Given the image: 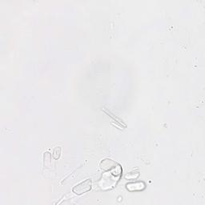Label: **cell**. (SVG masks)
<instances>
[{"instance_id": "cell-1", "label": "cell", "mask_w": 205, "mask_h": 205, "mask_svg": "<svg viewBox=\"0 0 205 205\" xmlns=\"http://www.w3.org/2000/svg\"><path fill=\"white\" fill-rule=\"evenodd\" d=\"M92 185V181L90 179H87L85 181L80 183V184L75 186L72 189V192L77 195H82L83 193H86L87 192L90 191Z\"/></svg>"}, {"instance_id": "cell-2", "label": "cell", "mask_w": 205, "mask_h": 205, "mask_svg": "<svg viewBox=\"0 0 205 205\" xmlns=\"http://www.w3.org/2000/svg\"><path fill=\"white\" fill-rule=\"evenodd\" d=\"M101 168L107 171H114V170H120L121 169L120 165L116 163L115 161L111 159H104L102 160L100 164Z\"/></svg>"}, {"instance_id": "cell-3", "label": "cell", "mask_w": 205, "mask_h": 205, "mask_svg": "<svg viewBox=\"0 0 205 205\" xmlns=\"http://www.w3.org/2000/svg\"><path fill=\"white\" fill-rule=\"evenodd\" d=\"M43 166L46 168H50L51 167V155L48 151L43 154Z\"/></svg>"}, {"instance_id": "cell-4", "label": "cell", "mask_w": 205, "mask_h": 205, "mask_svg": "<svg viewBox=\"0 0 205 205\" xmlns=\"http://www.w3.org/2000/svg\"><path fill=\"white\" fill-rule=\"evenodd\" d=\"M60 154H61V147H55L53 151V158L55 159H58L60 157Z\"/></svg>"}, {"instance_id": "cell-5", "label": "cell", "mask_w": 205, "mask_h": 205, "mask_svg": "<svg viewBox=\"0 0 205 205\" xmlns=\"http://www.w3.org/2000/svg\"><path fill=\"white\" fill-rule=\"evenodd\" d=\"M103 110L105 111V112H107V114H108V115H110V116H111V118H113L115 120H116V121H118V123H120V124H124V123H123V121H122V120H120V119L117 118V117H116V116H114V115L111 114V113L110 111H106V110H105V109H103ZM124 126H126L125 124H124Z\"/></svg>"}]
</instances>
